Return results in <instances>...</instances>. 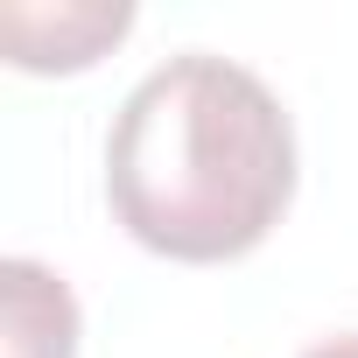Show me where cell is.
<instances>
[{
  "label": "cell",
  "instance_id": "1",
  "mask_svg": "<svg viewBox=\"0 0 358 358\" xmlns=\"http://www.w3.org/2000/svg\"><path fill=\"white\" fill-rule=\"evenodd\" d=\"M106 204L162 260H246L295 204V120L246 64L183 50L113 113Z\"/></svg>",
  "mask_w": 358,
  "mask_h": 358
},
{
  "label": "cell",
  "instance_id": "2",
  "mask_svg": "<svg viewBox=\"0 0 358 358\" xmlns=\"http://www.w3.org/2000/svg\"><path fill=\"white\" fill-rule=\"evenodd\" d=\"M127 29L134 8H0V43L15 71H92Z\"/></svg>",
  "mask_w": 358,
  "mask_h": 358
},
{
  "label": "cell",
  "instance_id": "3",
  "mask_svg": "<svg viewBox=\"0 0 358 358\" xmlns=\"http://www.w3.org/2000/svg\"><path fill=\"white\" fill-rule=\"evenodd\" d=\"M8 358H78V302L43 260H8Z\"/></svg>",
  "mask_w": 358,
  "mask_h": 358
},
{
  "label": "cell",
  "instance_id": "4",
  "mask_svg": "<svg viewBox=\"0 0 358 358\" xmlns=\"http://www.w3.org/2000/svg\"><path fill=\"white\" fill-rule=\"evenodd\" d=\"M302 358H358V330H351V337H323V344H309Z\"/></svg>",
  "mask_w": 358,
  "mask_h": 358
}]
</instances>
